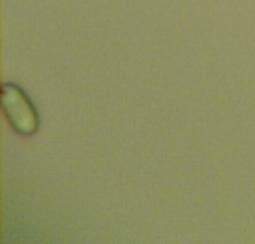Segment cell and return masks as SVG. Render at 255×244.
Returning a JSON list of instances; mask_svg holds the SVG:
<instances>
[{
  "label": "cell",
  "mask_w": 255,
  "mask_h": 244,
  "mask_svg": "<svg viewBox=\"0 0 255 244\" xmlns=\"http://www.w3.org/2000/svg\"><path fill=\"white\" fill-rule=\"evenodd\" d=\"M1 109L13 128L21 136H31L37 131L39 116L27 94L13 83H4L1 89Z\"/></svg>",
  "instance_id": "1"
}]
</instances>
